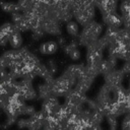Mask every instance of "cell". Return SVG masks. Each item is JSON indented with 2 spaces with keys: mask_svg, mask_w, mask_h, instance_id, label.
<instances>
[{
  "mask_svg": "<svg viewBox=\"0 0 130 130\" xmlns=\"http://www.w3.org/2000/svg\"><path fill=\"white\" fill-rule=\"evenodd\" d=\"M15 29L16 27L11 22H5L0 26V46L1 47H4L8 44L9 37Z\"/></svg>",
  "mask_w": 130,
  "mask_h": 130,
  "instance_id": "obj_1",
  "label": "cell"
},
{
  "mask_svg": "<svg viewBox=\"0 0 130 130\" xmlns=\"http://www.w3.org/2000/svg\"><path fill=\"white\" fill-rule=\"evenodd\" d=\"M124 76H125V74L123 73V71L121 69L120 70L113 69L111 72H109L108 74L105 75V81L107 84L112 85V86L120 85L122 83Z\"/></svg>",
  "mask_w": 130,
  "mask_h": 130,
  "instance_id": "obj_2",
  "label": "cell"
},
{
  "mask_svg": "<svg viewBox=\"0 0 130 130\" xmlns=\"http://www.w3.org/2000/svg\"><path fill=\"white\" fill-rule=\"evenodd\" d=\"M59 46L55 41H47L39 46V52L43 55H53L57 52Z\"/></svg>",
  "mask_w": 130,
  "mask_h": 130,
  "instance_id": "obj_3",
  "label": "cell"
},
{
  "mask_svg": "<svg viewBox=\"0 0 130 130\" xmlns=\"http://www.w3.org/2000/svg\"><path fill=\"white\" fill-rule=\"evenodd\" d=\"M38 96L40 99L47 100L51 96H55L53 93V88H52V83H48V82H44L42 84L39 85L38 87Z\"/></svg>",
  "mask_w": 130,
  "mask_h": 130,
  "instance_id": "obj_4",
  "label": "cell"
},
{
  "mask_svg": "<svg viewBox=\"0 0 130 130\" xmlns=\"http://www.w3.org/2000/svg\"><path fill=\"white\" fill-rule=\"evenodd\" d=\"M8 43L10 45V47L12 49H18L21 47L22 45V37H21V34L19 30L15 29L9 37V40H8Z\"/></svg>",
  "mask_w": 130,
  "mask_h": 130,
  "instance_id": "obj_5",
  "label": "cell"
},
{
  "mask_svg": "<svg viewBox=\"0 0 130 130\" xmlns=\"http://www.w3.org/2000/svg\"><path fill=\"white\" fill-rule=\"evenodd\" d=\"M79 23L77 21H73L72 19L66 22V31L72 38H76L79 35Z\"/></svg>",
  "mask_w": 130,
  "mask_h": 130,
  "instance_id": "obj_6",
  "label": "cell"
},
{
  "mask_svg": "<svg viewBox=\"0 0 130 130\" xmlns=\"http://www.w3.org/2000/svg\"><path fill=\"white\" fill-rule=\"evenodd\" d=\"M0 7L3 11L8 12V13H13V12H16V11H20L18 3H15V2L0 1Z\"/></svg>",
  "mask_w": 130,
  "mask_h": 130,
  "instance_id": "obj_7",
  "label": "cell"
},
{
  "mask_svg": "<svg viewBox=\"0 0 130 130\" xmlns=\"http://www.w3.org/2000/svg\"><path fill=\"white\" fill-rule=\"evenodd\" d=\"M107 118V121H108V124H109V127L110 129H116L117 128V124H118V121H117V116L115 115H112V114H109L106 116Z\"/></svg>",
  "mask_w": 130,
  "mask_h": 130,
  "instance_id": "obj_8",
  "label": "cell"
},
{
  "mask_svg": "<svg viewBox=\"0 0 130 130\" xmlns=\"http://www.w3.org/2000/svg\"><path fill=\"white\" fill-rule=\"evenodd\" d=\"M67 55H68V56L70 57V59H72L73 61H77V60H79L80 57H81V53H80L79 49H77V47L71 49V50L67 53Z\"/></svg>",
  "mask_w": 130,
  "mask_h": 130,
  "instance_id": "obj_9",
  "label": "cell"
},
{
  "mask_svg": "<svg viewBox=\"0 0 130 130\" xmlns=\"http://www.w3.org/2000/svg\"><path fill=\"white\" fill-rule=\"evenodd\" d=\"M36 112L35 108L32 106H29V105H24L22 107V110H21V115H24V116H31L34 113Z\"/></svg>",
  "mask_w": 130,
  "mask_h": 130,
  "instance_id": "obj_10",
  "label": "cell"
},
{
  "mask_svg": "<svg viewBox=\"0 0 130 130\" xmlns=\"http://www.w3.org/2000/svg\"><path fill=\"white\" fill-rule=\"evenodd\" d=\"M47 67L49 68L50 72L53 73V74H55V73L57 72V70H58L57 62H56L54 59H50V60H48V62H47Z\"/></svg>",
  "mask_w": 130,
  "mask_h": 130,
  "instance_id": "obj_11",
  "label": "cell"
},
{
  "mask_svg": "<svg viewBox=\"0 0 130 130\" xmlns=\"http://www.w3.org/2000/svg\"><path fill=\"white\" fill-rule=\"evenodd\" d=\"M17 127L18 128H27L28 125V118H22V119H18L16 121Z\"/></svg>",
  "mask_w": 130,
  "mask_h": 130,
  "instance_id": "obj_12",
  "label": "cell"
},
{
  "mask_svg": "<svg viewBox=\"0 0 130 130\" xmlns=\"http://www.w3.org/2000/svg\"><path fill=\"white\" fill-rule=\"evenodd\" d=\"M57 44H58V46L59 47H64L66 44H67V38H65V37H63V36H58V40H57Z\"/></svg>",
  "mask_w": 130,
  "mask_h": 130,
  "instance_id": "obj_13",
  "label": "cell"
},
{
  "mask_svg": "<svg viewBox=\"0 0 130 130\" xmlns=\"http://www.w3.org/2000/svg\"><path fill=\"white\" fill-rule=\"evenodd\" d=\"M121 70L123 71V73H124L125 75L129 74V73H130V61H126Z\"/></svg>",
  "mask_w": 130,
  "mask_h": 130,
  "instance_id": "obj_14",
  "label": "cell"
},
{
  "mask_svg": "<svg viewBox=\"0 0 130 130\" xmlns=\"http://www.w3.org/2000/svg\"><path fill=\"white\" fill-rule=\"evenodd\" d=\"M129 88H130V80H129Z\"/></svg>",
  "mask_w": 130,
  "mask_h": 130,
  "instance_id": "obj_15",
  "label": "cell"
},
{
  "mask_svg": "<svg viewBox=\"0 0 130 130\" xmlns=\"http://www.w3.org/2000/svg\"><path fill=\"white\" fill-rule=\"evenodd\" d=\"M0 110H2V109H1V107H0Z\"/></svg>",
  "mask_w": 130,
  "mask_h": 130,
  "instance_id": "obj_16",
  "label": "cell"
}]
</instances>
